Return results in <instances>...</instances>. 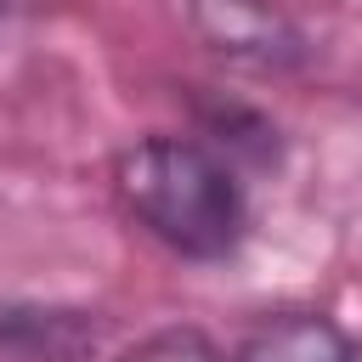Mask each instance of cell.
<instances>
[{
  "label": "cell",
  "mask_w": 362,
  "mask_h": 362,
  "mask_svg": "<svg viewBox=\"0 0 362 362\" xmlns=\"http://www.w3.org/2000/svg\"><path fill=\"white\" fill-rule=\"evenodd\" d=\"M119 209L181 260H232L249 238V192L204 136H141L113 158Z\"/></svg>",
  "instance_id": "1"
},
{
  "label": "cell",
  "mask_w": 362,
  "mask_h": 362,
  "mask_svg": "<svg viewBox=\"0 0 362 362\" xmlns=\"http://www.w3.org/2000/svg\"><path fill=\"white\" fill-rule=\"evenodd\" d=\"M187 28L226 62L283 74L305 62V34L277 0H181Z\"/></svg>",
  "instance_id": "2"
},
{
  "label": "cell",
  "mask_w": 362,
  "mask_h": 362,
  "mask_svg": "<svg viewBox=\"0 0 362 362\" xmlns=\"http://www.w3.org/2000/svg\"><path fill=\"white\" fill-rule=\"evenodd\" d=\"M232 362H362V351L328 311H272L238 339Z\"/></svg>",
  "instance_id": "3"
}]
</instances>
